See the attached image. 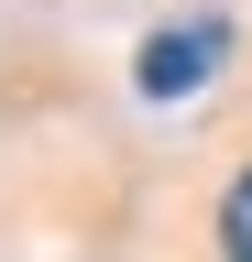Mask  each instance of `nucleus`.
<instances>
[{
	"label": "nucleus",
	"mask_w": 252,
	"mask_h": 262,
	"mask_svg": "<svg viewBox=\"0 0 252 262\" xmlns=\"http://www.w3.org/2000/svg\"><path fill=\"white\" fill-rule=\"evenodd\" d=\"M219 66H230V22L198 11V22H165V33H143V55H132V88L143 98H186V88H208Z\"/></svg>",
	"instance_id": "f257e3e1"
},
{
	"label": "nucleus",
	"mask_w": 252,
	"mask_h": 262,
	"mask_svg": "<svg viewBox=\"0 0 252 262\" xmlns=\"http://www.w3.org/2000/svg\"><path fill=\"white\" fill-rule=\"evenodd\" d=\"M208 241H219V262H252V164L230 186H219V208H208Z\"/></svg>",
	"instance_id": "f03ea898"
}]
</instances>
